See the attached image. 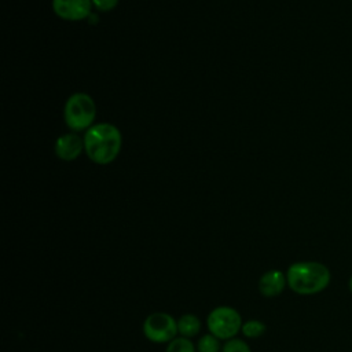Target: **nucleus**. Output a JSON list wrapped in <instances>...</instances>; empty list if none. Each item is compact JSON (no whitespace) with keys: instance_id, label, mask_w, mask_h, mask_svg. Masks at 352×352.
Listing matches in <instances>:
<instances>
[{"instance_id":"f257e3e1","label":"nucleus","mask_w":352,"mask_h":352,"mask_svg":"<svg viewBox=\"0 0 352 352\" xmlns=\"http://www.w3.org/2000/svg\"><path fill=\"white\" fill-rule=\"evenodd\" d=\"M122 135L109 122H99L88 128L84 136V151L88 158L99 165L113 162L121 151Z\"/></svg>"},{"instance_id":"f03ea898","label":"nucleus","mask_w":352,"mask_h":352,"mask_svg":"<svg viewBox=\"0 0 352 352\" xmlns=\"http://www.w3.org/2000/svg\"><path fill=\"white\" fill-rule=\"evenodd\" d=\"M289 287L297 294H316L330 283V271L316 261H298L289 267L286 274Z\"/></svg>"},{"instance_id":"7ed1b4c3","label":"nucleus","mask_w":352,"mask_h":352,"mask_svg":"<svg viewBox=\"0 0 352 352\" xmlns=\"http://www.w3.org/2000/svg\"><path fill=\"white\" fill-rule=\"evenodd\" d=\"M65 122L72 131H84L92 126L96 116L94 99L84 92H76L65 103Z\"/></svg>"},{"instance_id":"20e7f679","label":"nucleus","mask_w":352,"mask_h":352,"mask_svg":"<svg viewBox=\"0 0 352 352\" xmlns=\"http://www.w3.org/2000/svg\"><path fill=\"white\" fill-rule=\"evenodd\" d=\"M208 327L219 340H231L242 329V318L231 307H217L208 315Z\"/></svg>"},{"instance_id":"39448f33","label":"nucleus","mask_w":352,"mask_h":352,"mask_svg":"<svg viewBox=\"0 0 352 352\" xmlns=\"http://www.w3.org/2000/svg\"><path fill=\"white\" fill-rule=\"evenodd\" d=\"M143 333L153 342H170L179 333L177 322L169 314L154 312L146 318L143 323Z\"/></svg>"},{"instance_id":"423d86ee","label":"nucleus","mask_w":352,"mask_h":352,"mask_svg":"<svg viewBox=\"0 0 352 352\" xmlns=\"http://www.w3.org/2000/svg\"><path fill=\"white\" fill-rule=\"evenodd\" d=\"M92 0H52L54 12L65 21H82L91 15Z\"/></svg>"},{"instance_id":"0eeeda50","label":"nucleus","mask_w":352,"mask_h":352,"mask_svg":"<svg viewBox=\"0 0 352 352\" xmlns=\"http://www.w3.org/2000/svg\"><path fill=\"white\" fill-rule=\"evenodd\" d=\"M84 150V139H80L76 133H66L56 139L55 154L62 161L76 160Z\"/></svg>"},{"instance_id":"6e6552de","label":"nucleus","mask_w":352,"mask_h":352,"mask_svg":"<svg viewBox=\"0 0 352 352\" xmlns=\"http://www.w3.org/2000/svg\"><path fill=\"white\" fill-rule=\"evenodd\" d=\"M286 276L279 270H271L261 275L258 280V290L264 297H275L280 294L286 286Z\"/></svg>"},{"instance_id":"1a4fd4ad","label":"nucleus","mask_w":352,"mask_h":352,"mask_svg":"<svg viewBox=\"0 0 352 352\" xmlns=\"http://www.w3.org/2000/svg\"><path fill=\"white\" fill-rule=\"evenodd\" d=\"M199 329H201L199 319L192 314H186L180 316V319L177 320V330L186 338L197 336Z\"/></svg>"},{"instance_id":"9d476101","label":"nucleus","mask_w":352,"mask_h":352,"mask_svg":"<svg viewBox=\"0 0 352 352\" xmlns=\"http://www.w3.org/2000/svg\"><path fill=\"white\" fill-rule=\"evenodd\" d=\"M265 331V324L260 320H248L242 324V333L243 336L249 338H257Z\"/></svg>"},{"instance_id":"9b49d317","label":"nucleus","mask_w":352,"mask_h":352,"mask_svg":"<svg viewBox=\"0 0 352 352\" xmlns=\"http://www.w3.org/2000/svg\"><path fill=\"white\" fill-rule=\"evenodd\" d=\"M166 352H195V348L188 338L180 337V338H173L168 344Z\"/></svg>"},{"instance_id":"f8f14e48","label":"nucleus","mask_w":352,"mask_h":352,"mask_svg":"<svg viewBox=\"0 0 352 352\" xmlns=\"http://www.w3.org/2000/svg\"><path fill=\"white\" fill-rule=\"evenodd\" d=\"M220 341L213 334H206L198 341V352H219Z\"/></svg>"},{"instance_id":"ddd939ff","label":"nucleus","mask_w":352,"mask_h":352,"mask_svg":"<svg viewBox=\"0 0 352 352\" xmlns=\"http://www.w3.org/2000/svg\"><path fill=\"white\" fill-rule=\"evenodd\" d=\"M221 352H250V348L245 341L231 338L223 345Z\"/></svg>"},{"instance_id":"4468645a","label":"nucleus","mask_w":352,"mask_h":352,"mask_svg":"<svg viewBox=\"0 0 352 352\" xmlns=\"http://www.w3.org/2000/svg\"><path fill=\"white\" fill-rule=\"evenodd\" d=\"M120 0H92V6L99 10V11H111L113 8L117 7Z\"/></svg>"},{"instance_id":"2eb2a0df","label":"nucleus","mask_w":352,"mask_h":352,"mask_svg":"<svg viewBox=\"0 0 352 352\" xmlns=\"http://www.w3.org/2000/svg\"><path fill=\"white\" fill-rule=\"evenodd\" d=\"M349 290H351V293H352V276H351V279H349Z\"/></svg>"}]
</instances>
